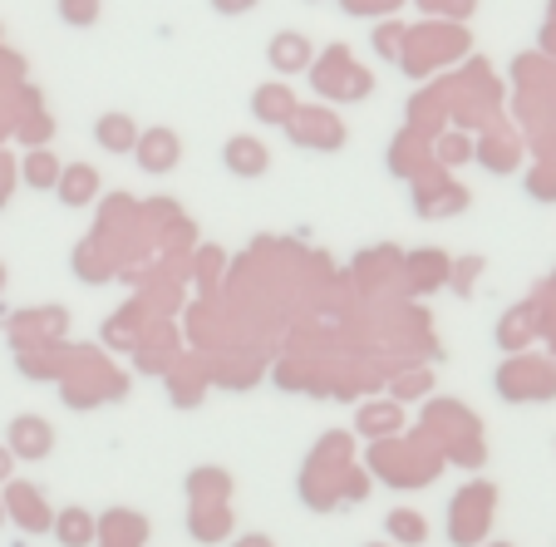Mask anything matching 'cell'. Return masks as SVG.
<instances>
[{"label":"cell","instance_id":"obj_1","mask_svg":"<svg viewBox=\"0 0 556 547\" xmlns=\"http://www.w3.org/2000/svg\"><path fill=\"white\" fill-rule=\"evenodd\" d=\"M94 134H99V144H104L109 153H124V148H134V124H128L124 114H104Z\"/></svg>","mask_w":556,"mask_h":547},{"label":"cell","instance_id":"obj_2","mask_svg":"<svg viewBox=\"0 0 556 547\" xmlns=\"http://www.w3.org/2000/svg\"><path fill=\"white\" fill-rule=\"evenodd\" d=\"M173 159H178V138H173L168 128L148 134V148H143V163H148V169H168Z\"/></svg>","mask_w":556,"mask_h":547},{"label":"cell","instance_id":"obj_3","mask_svg":"<svg viewBox=\"0 0 556 547\" xmlns=\"http://www.w3.org/2000/svg\"><path fill=\"white\" fill-rule=\"evenodd\" d=\"M227 163H231V169H247V173H262L266 169V153L252 144V138H237V144L227 148Z\"/></svg>","mask_w":556,"mask_h":547},{"label":"cell","instance_id":"obj_4","mask_svg":"<svg viewBox=\"0 0 556 547\" xmlns=\"http://www.w3.org/2000/svg\"><path fill=\"white\" fill-rule=\"evenodd\" d=\"M271 60L281 64V70H301L305 64V40L301 35H281V40H271Z\"/></svg>","mask_w":556,"mask_h":547},{"label":"cell","instance_id":"obj_5","mask_svg":"<svg viewBox=\"0 0 556 547\" xmlns=\"http://www.w3.org/2000/svg\"><path fill=\"white\" fill-rule=\"evenodd\" d=\"M60 15L70 25H94L99 21V0H60Z\"/></svg>","mask_w":556,"mask_h":547}]
</instances>
